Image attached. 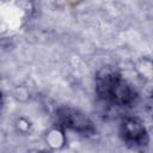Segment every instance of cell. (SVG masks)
Returning a JSON list of instances; mask_svg holds the SVG:
<instances>
[{
  "mask_svg": "<svg viewBox=\"0 0 153 153\" xmlns=\"http://www.w3.org/2000/svg\"><path fill=\"white\" fill-rule=\"evenodd\" d=\"M98 92L104 99L117 104H127L134 98L133 90L115 73H105L103 76H99Z\"/></svg>",
  "mask_w": 153,
  "mask_h": 153,
  "instance_id": "6da1fadb",
  "label": "cell"
},
{
  "mask_svg": "<svg viewBox=\"0 0 153 153\" xmlns=\"http://www.w3.org/2000/svg\"><path fill=\"white\" fill-rule=\"evenodd\" d=\"M123 134L124 137L134 145H141L142 141L145 142V137H146L145 127L136 118H128L123 123Z\"/></svg>",
  "mask_w": 153,
  "mask_h": 153,
  "instance_id": "3957f363",
  "label": "cell"
},
{
  "mask_svg": "<svg viewBox=\"0 0 153 153\" xmlns=\"http://www.w3.org/2000/svg\"><path fill=\"white\" fill-rule=\"evenodd\" d=\"M61 120V122L78 131H90L92 129L91 122L79 111H75L73 109H61L57 115Z\"/></svg>",
  "mask_w": 153,
  "mask_h": 153,
  "instance_id": "7a4b0ae2",
  "label": "cell"
}]
</instances>
